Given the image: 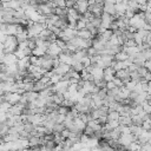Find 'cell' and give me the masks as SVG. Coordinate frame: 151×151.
<instances>
[{
    "label": "cell",
    "instance_id": "6da1fadb",
    "mask_svg": "<svg viewBox=\"0 0 151 151\" xmlns=\"http://www.w3.org/2000/svg\"><path fill=\"white\" fill-rule=\"evenodd\" d=\"M4 45V51L5 53H14L18 50V40L15 38V35H7L5 41L2 42Z\"/></svg>",
    "mask_w": 151,
    "mask_h": 151
},
{
    "label": "cell",
    "instance_id": "7a4b0ae2",
    "mask_svg": "<svg viewBox=\"0 0 151 151\" xmlns=\"http://www.w3.org/2000/svg\"><path fill=\"white\" fill-rule=\"evenodd\" d=\"M4 99H5V101L9 103L11 105H15V104H18L20 101L21 94L18 93V92H14V93H9L8 92V93H5L4 94Z\"/></svg>",
    "mask_w": 151,
    "mask_h": 151
},
{
    "label": "cell",
    "instance_id": "3957f363",
    "mask_svg": "<svg viewBox=\"0 0 151 151\" xmlns=\"http://www.w3.org/2000/svg\"><path fill=\"white\" fill-rule=\"evenodd\" d=\"M63 52V50L57 45V42H52L50 46H48V48H47V53L46 54H48L52 59H54V58H57V57H59V54Z\"/></svg>",
    "mask_w": 151,
    "mask_h": 151
},
{
    "label": "cell",
    "instance_id": "277c9868",
    "mask_svg": "<svg viewBox=\"0 0 151 151\" xmlns=\"http://www.w3.org/2000/svg\"><path fill=\"white\" fill-rule=\"evenodd\" d=\"M72 70V66L71 65H67V64H63V63H60V65L58 66V67H55V68H53V71L57 73V74H59V76H65V74H67L70 71Z\"/></svg>",
    "mask_w": 151,
    "mask_h": 151
},
{
    "label": "cell",
    "instance_id": "5b68a950",
    "mask_svg": "<svg viewBox=\"0 0 151 151\" xmlns=\"http://www.w3.org/2000/svg\"><path fill=\"white\" fill-rule=\"evenodd\" d=\"M1 61L6 66H8V65H12V64H17L18 63V58L15 57L14 53H5V55L1 59Z\"/></svg>",
    "mask_w": 151,
    "mask_h": 151
},
{
    "label": "cell",
    "instance_id": "8992f818",
    "mask_svg": "<svg viewBox=\"0 0 151 151\" xmlns=\"http://www.w3.org/2000/svg\"><path fill=\"white\" fill-rule=\"evenodd\" d=\"M114 78H116V71L112 67H107V68L104 70V80L106 83L113 81Z\"/></svg>",
    "mask_w": 151,
    "mask_h": 151
},
{
    "label": "cell",
    "instance_id": "52a82bcc",
    "mask_svg": "<svg viewBox=\"0 0 151 151\" xmlns=\"http://www.w3.org/2000/svg\"><path fill=\"white\" fill-rule=\"evenodd\" d=\"M42 145V138L38 137V136H31L28 138V146L29 147H38Z\"/></svg>",
    "mask_w": 151,
    "mask_h": 151
},
{
    "label": "cell",
    "instance_id": "ba28073f",
    "mask_svg": "<svg viewBox=\"0 0 151 151\" xmlns=\"http://www.w3.org/2000/svg\"><path fill=\"white\" fill-rule=\"evenodd\" d=\"M19 25L18 24H7L6 28V35H17Z\"/></svg>",
    "mask_w": 151,
    "mask_h": 151
},
{
    "label": "cell",
    "instance_id": "9c48e42d",
    "mask_svg": "<svg viewBox=\"0 0 151 151\" xmlns=\"http://www.w3.org/2000/svg\"><path fill=\"white\" fill-rule=\"evenodd\" d=\"M73 123H74V127H76V130H74V131H80V132H83V131L85 130V127L87 126V124H86V123H84L79 117H78V118H74Z\"/></svg>",
    "mask_w": 151,
    "mask_h": 151
},
{
    "label": "cell",
    "instance_id": "30bf717a",
    "mask_svg": "<svg viewBox=\"0 0 151 151\" xmlns=\"http://www.w3.org/2000/svg\"><path fill=\"white\" fill-rule=\"evenodd\" d=\"M98 146H99V139L96 137H90L87 143H86V147L92 150V149H97Z\"/></svg>",
    "mask_w": 151,
    "mask_h": 151
},
{
    "label": "cell",
    "instance_id": "8fae6325",
    "mask_svg": "<svg viewBox=\"0 0 151 151\" xmlns=\"http://www.w3.org/2000/svg\"><path fill=\"white\" fill-rule=\"evenodd\" d=\"M103 11L104 13H107L110 15H116V5L113 4H105L104 7H103Z\"/></svg>",
    "mask_w": 151,
    "mask_h": 151
},
{
    "label": "cell",
    "instance_id": "7c38bea8",
    "mask_svg": "<svg viewBox=\"0 0 151 151\" xmlns=\"http://www.w3.org/2000/svg\"><path fill=\"white\" fill-rule=\"evenodd\" d=\"M77 37L81 38V39H85V40H88V39H92L93 35L91 34V32L88 29H81V31H78L77 32Z\"/></svg>",
    "mask_w": 151,
    "mask_h": 151
},
{
    "label": "cell",
    "instance_id": "4fadbf2b",
    "mask_svg": "<svg viewBox=\"0 0 151 151\" xmlns=\"http://www.w3.org/2000/svg\"><path fill=\"white\" fill-rule=\"evenodd\" d=\"M25 97L27 98V101L28 103H32V101H35L38 98H39V93L35 92V91H29V92H25L24 93Z\"/></svg>",
    "mask_w": 151,
    "mask_h": 151
},
{
    "label": "cell",
    "instance_id": "5bb4252c",
    "mask_svg": "<svg viewBox=\"0 0 151 151\" xmlns=\"http://www.w3.org/2000/svg\"><path fill=\"white\" fill-rule=\"evenodd\" d=\"M114 59L117 61H126L129 59V54L125 51H120V52H118V53L114 54Z\"/></svg>",
    "mask_w": 151,
    "mask_h": 151
},
{
    "label": "cell",
    "instance_id": "9a60e30c",
    "mask_svg": "<svg viewBox=\"0 0 151 151\" xmlns=\"http://www.w3.org/2000/svg\"><path fill=\"white\" fill-rule=\"evenodd\" d=\"M87 125L90 126V127H92L94 131H100L101 130V124H99V122L97 120V119H91L88 123H87Z\"/></svg>",
    "mask_w": 151,
    "mask_h": 151
},
{
    "label": "cell",
    "instance_id": "2e32d148",
    "mask_svg": "<svg viewBox=\"0 0 151 151\" xmlns=\"http://www.w3.org/2000/svg\"><path fill=\"white\" fill-rule=\"evenodd\" d=\"M119 117H120V114L117 111H109V113H107V122L119 120Z\"/></svg>",
    "mask_w": 151,
    "mask_h": 151
},
{
    "label": "cell",
    "instance_id": "e0dca14e",
    "mask_svg": "<svg viewBox=\"0 0 151 151\" xmlns=\"http://www.w3.org/2000/svg\"><path fill=\"white\" fill-rule=\"evenodd\" d=\"M83 133L86 134V136H88V137H94V130L92 127H90L88 125L85 127V130L83 131Z\"/></svg>",
    "mask_w": 151,
    "mask_h": 151
},
{
    "label": "cell",
    "instance_id": "ac0fdd59",
    "mask_svg": "<svg viewBox=\"0 0 151 151\" xmlns=\"http://www.w3.org/2000/svg\"><path fill=\"white\" fill-rule=\"evenodd\" d=\"M60 134H61V137H63L64 139H68V137H70V134H71V131H70L68 129H65Z\"/></svg>",
    "mask_w": 151,
    "mask_h": 151
},
{
    "label": "cell",
    "instance_id": "d6986e66",
    "mask_svg": "<svg viewBox=\"0 0 151 151\" xmlns=\"http://www.w3.org/2000/svg\"><path fill=\"white\" fill-rule=\"evenodd\" d=\"M117 86H116V84H114V81H109V83H106V88L107 90H113V88H116Z\"/></svg>",
    "mask_w": 151,
    "mask_h": 151
},
{
    "label": "cell",
    "instance_id": "ffe728a7",
    "mask_svg": "<svg viewBox=\"0 0 151 151\" xmlns=\"http://www.w3.org/2000/svg\"><path fill=\"white\" fill-rule=\"evenodd\" d=\"M139 6H142V5H145L146 4V0H134Z\"/></svg>",
    "mask_w": 151,
    "mask_h": 151
},
{
    "label": "cell",
    "instance_id": "44dd1931",
    "mask_svg": "<svg viewBox=\"0 0 151 151\" xmlns=\"http://www.w3.org/2000/svg\"><path fill=\"white\" fill-rule=\"evenodd\" d=\"M5 94V90H4V85L2 83H0V96H4Z\"/></svg>",
    "mask_w": 151,
    "mask_h": 151
},
{
    "label": "cell",
    "instance_id": "7402d4cb",
    "mask_svg": "<svg viewBox=\"0 0 151 151\" xmlns=\"http://www.w3.org/2000/svg\"><path fill=\"white\" fill-rule=\"evenodd\" d=\"M104 2L105 4H113V5H116L117 4V0H104Z\"/></svg>",
    "mask_w": 151,
    "mask_h": 151
}]
</instances>
